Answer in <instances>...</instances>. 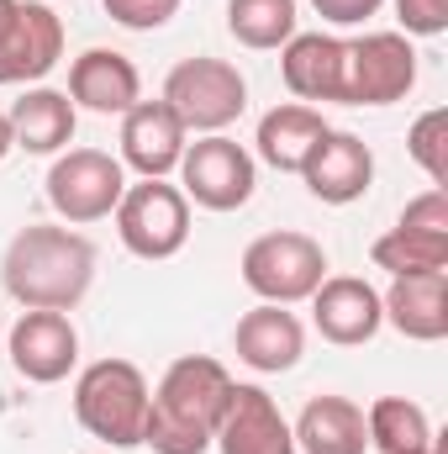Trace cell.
Masks as SVG:
<instances>
[{
    "mask_svg": "<svg viewBox=\"0 0 448 454\" xmlns=\"http://www.w3.org/2000/svg\"><path fill=\"white\" fill-rule=\"evenodd\" d=\"M0 286L27 312H74L96 286V243L74 227H21L0 254Z\"/></svg>",
    "mask_w": 448,
    "mask_h": 454,
    "instance_id": "obj_1",
    "label": "cell"
},
{
    "mask_svg": "<svg viewBox=\"0 0 448 454\" xmlns=\"http://www.w3.org/2000/svg\"><path fill=\"white\" fill-rule=\"evenodd\" d=\"M232 396V375L212 354H180L148 391L143 444L153 454H206Z\"/></svg>",
    "mask_w": 448,
    "mask_h": 454,
    "instance_id": "obj_2",
    "label": "cell"
},
{
    "mask_svg": "<svg viewBox=\"0 0 448 454\" xmlns=\"http://www.w3.org/2000/svg\"><path fill=\"white\" fill-rule=\"evenodd\" d=\"M148 375L132 359H96L74 380V418L90 439L112 450H137L148 423Z\"/></svg>",
    "mask_w": 448,
    "mask_h": 454,
    "instance_id": "obj_3",
    "label": "cell"
},
{
    "mask_svg": "<svg viewBox=\"0 0 448 454\" xmlns=\"http://www.w3.org/2000/svg\"><path fill=\"white\" fill-rule=\"evenodd\" d=\"M237 270H243V286L259 301L296 307V301H312V291L328 280V248L312 232L280 227V232H259L243 248Z\"/></svg>",
    "mask_w": 448,
    "mask_h": 454,
    "instance_id": "obj_4",
    "label": "cell"
},
{
    "mask_svg": "<svg viewBox=\"0 0 448 454\" xmlns=\"http://www.w3.org/2000/svg\"><path fill=\"white\" fill-rule=\"evenodd\" d=\"M169 112L180 116L185 132H227L237 116L248 112V80L237 64L227 59H180L164 80V96H158Z\"/></svg>",
    "mask_w": 448,
    "mask_h": 454,
    "instance_id": "obj_5",
    "label": "cell"
},
{
    "mask_svg": "<svg viewBox=\"0 0 448 454\" xmlns=\"http://www.w3.org/2000/svg\"><path fill=\"white\" fill-rule=\"evenodd\" d=\"M42 191H48V207L64 217V227H85L116 212V201L127 191V169L106 148H64L53 159Z\"/></svg>",
    "mask_w": 448,
    "mask_h": 454,
    "instance_id": "obj_6",
    "label": "cell"
},
{
    "mask_svg": "<svg viewBox=\"0 0 448 454\" xmlns=\"http://www.w3.org/2000/svg\"><path fill=\"white\" fill-rule=\"evenodd\" d=\"M112 217H116V232H121L127 254L153 259V264L174 259L190 243V201L169 180H137V185H127Z\"/></svg>",
    "mask_w": 448,
    "mask_h": 454,
    "instance_id": "obj_7",
    "label": "cell"
},
{
    "mask_svg": "<svg viewBox=\"0 0 448 454\" xmlns=\"http://www.w3.org/2000/svg\"><path fill=\"white\" fill-rule=\"evenodd\" d=\"M253 185H259V164L227 132H206V137L185 143V159H180L185 201H196L206 212H237L253 201Z\"/></svg>",
    "mask_w": 448,
    "mask_h": 454,
    "instance_id": "obj_8",
    "label": "cell"
},
{
    "mask_svg": "<svg viewBox=\"0 0 448 454\" xmlns=\"http://www.w3.org/2000/svg\"><path fill=\"white\" fill-rule=\"evenodd\" d=\"M417 85V48L406 32H364L348 43L343 106H396Z\"/></svg>",
    "mask_w": 448,
    "mask_h": 454,
    "instance_id": "obj_9",
    "label": "cell"
},
{
    "mask_svg": "<svg viewBox=\"0 0 448 454\" xmlns=\"http://www.w3.org/2000/svg\"><path fill=\"white\" fill-rule=\"evenodd\" d=\"M64 59V21L42 0H0V85H37Z\"/></svg>",
    "mask_w": 448,
    "mask_h": 454,
    "instance_id": "obj_10",
    "label": "cell"
},
{
    "mask_svg": "<svg viewBox=\"0 0 448 454\" xmlns=\"http://www.w3.org/2000/svg\"><path fill=\"white\" fill-rule=\"evenodd\" d=\"M11 370L32 386H58L80 364V333L69 312H21L5 333Z\"/></svg>",
    "mask_w": 448,
    "mask_h": 454,
    "instance_id": "obj_11",
    "label": "cell"
},
{
    "mask_svg": "<svg viewBox=\"0 0 448 454\" xmlns=\"http://www.w3.org/2000/svg\"><path fill=\"white\" fill-rule=\"evenodd\" d=\"M217 454H296V434L280 412V402L264 391V386H237L232 380V396H227V412L217 423Z\"/></svg>",
    "mask_w": 448,
    "mask_h": 454,
    "instance_id": "obj_12",
    "label": "cell"
},
{
    "mask_svg": "<svg viewBox=\"0 0 448 454\" xmlns=\"http://www.w3.org/2000/svg\"><path fill=\"white\" fill-rule=\"evenodd\" d=\"M301 180H306V191H312L322 207H353V201L375 185V153H369V143H364L359 132L328 127L322 143L306 153Z\"/></svg>",
    "mask_w": 448,
    "mask_h": 454,
    "instance_id": "obj_13",
    "label": "cell"
},
{
    "mask_svg": "<svg viewBox=\"0 0 448 454\" xmlns=\"http://www.w3.org/2000/svg\"><path fill=\"white\" fill-rule=\"evenodd\" d=\"M312 323L317 333L337 348H359L385 328V307H380V291L364 280V275H328L317 291H312Z\"/></svg>",
    "mask_w": 448,
    "mask_h": 454,
    "instance_id": "obj_14",
    "label": "cell"
},
{
    "mask_svg": "<svg viewBox=\"0 0 448 454\" xmlns=\"http://www.w3.org/2000/svg\"><path fill=\"white\" fill-rule=\"evenodd\" d=\"M343 74H348V43L333 32H296L280 48V80L301 106H343Z\"/></svg>",
    "mask_w": 448,
    "mask_h": 454,
    "instance_id": "obj_15",
    "label": "cell"
},
{
    "mask_svg": "<svg viewBox=\"0 0 448 454\" xmlns=\"http://www.w3.org/2000/svg\"><path fill=\"white\" fill-rule=\"evenodd\" d=\"M190 132L164 101H137L121 116V169H137L143 180H169L185 159Z\"/></svg>",
    "mask_w": 448,
    "mask_h": 454,
    "instance_id": "obj_16",
    "label": "cell"
},
{
    "mask_svg": "<svg viewBox=\"0 0 448 454\" xmlns=\"http://www.w3.org/2000/svg\"><path fill=\"white\" fill-rule=\"evenodd\" d=\"M232 348L248 370L259 375H280V370H296L301 354H306V328L290 307H274V301H259L253 312L237 317L232 328Z\"/></svg>",
    "mask_w": 448,
    "mask_h": 454,
    "instance_id": "obj_17",
    "label": "cell"
},
{
    "mask_svg": "<svg viewBox=\"0 0 448 454\" xmlns=\"http://www.w3.org/2000/svg\"><path fill=\"white\" fill-rule=\"evenodd\" d=\"M69 101L96 116H127L143 101V74L116 48H85L69 64Z\"/></svg>",
    "mask_w": 448,
    "mask_h": 454,
    "instance_id": "obj_18",
    "label": "cell"
},
{
    "mask_svg": "<svg viewBox=\"0 0 448 454\" xmlns=\"http://www.w3.org/2000/svg\"><path fill=\"white\" fill-rule=\"evenodd\" d=\"M385 323L412 343H438L448 339V270L428 275H396L390 291L380 296Z\"/></svg>",
    "mask_w": 448,
    "mask_h": 454,
    "instance_id": "obj_19",
    "label": "cell"
},
{
    "mask_svg": "<svg viewBox=\"0 0 448 454\" xmlns=\"http://www.w3.org/2000/svg\"><path fill=\"white\" fill-rule=\"evenodd\" d=\"M11 148H21V153H64L69 143H74V101H69V90H53V85H27L16 101H11Z\"/></svg>",
    "mask_w": 448,
    "mask_h": 454,
    "instance_id": "obj_20",
    "label": "cell"
},
{
    "mask_svg": "<svg viewBox=\"0 0 448 454\" xmlns=\"http://www.w3.org/2000/svg\"><path fill=\"white\" fill-rule=\"evenodd\" d=\"M322 132H328V116L317 112V106L285 101V106H274V112L259 116L253 148H259V159H264L269 169H280V175H301V164H306V153L322 143Z\"/></svg>",
    "mask_w": 448,
    "mask_h": 454,
    "instance_id": "obj_21",
    "label": "cell"
},
{
    "mask_svg": "<svg viewBox=\"0 0 448 454\" xmlns=\"http://www.w3.org/2000/svg\"><path fill=\"white\" fill-rule=\"evenodd\" d=\"M290 434H296V450L301 454H364L369 450L364 407L348 402V396H312Z\"/></svg>",
    "mask_w": 448,
    "mask_h": 454,
    "instance_id": "obj_22",
    "label": "cell"
},
{
    "mask_svg": "<svg viewBox=\"0 0 448 454\" xmlns=\"http://www.w3.org/2000/svg\"><path fill=\"white\" fill-rule=\"evenodd\" d=\"M364 428H369V450L380 454H422L433 450V423L417 402L406 396H380L364 407Z\"/></svg>",
    "mask_w": 448,
    "mask_h": 454,
    "instance_id": "obj_23",
    "label": "cell"
},
{
    "mask_svg": "<svg viewBox=\"0 0 448 454\" xmlns=\"http://www.w3.org/2000/svg\"><path fill=\"white\" fill-rule=\"evenodd\" d=\"M227 32L253 53H274L301 32V11L296 0H227Z\"/></svg>",
    "mask_w": 448,
    "mask_h": 454,
    "instance_id": "obj_24",
    "label": "cell"
},
{
    "mask_svg": "<svg viewBox=\"0 0 448 454\" xmlns=\"http://www.w3.org/2000/svg\"><path fill=\"white\" fill-rule=\"evenodd\" d=\"M375 270L396 275H428V270H448V238L444 232H412V227H390L369 243Z\"/></svg>",
    "mask_w": 448,
    "mask_h": 454,
    "instance_id": "obj_25",
    "label": "cell"
},
{
    "mask_svg": "<svg viewBox=\"0 0 448 454\" xmlns=\"http://www.w3.org/2000/svg\"><path fill=\"white\" fill-rule=\"evenodd\" d=\"M406 153L417 159V169L444 191L448 185V112L444 106H433V112H422L412 121V132H406Z\"/></svg>",
    "mask_w": 448,
    "mask_h": 454,
    "instance_id": "obj_26",
    "label": "cell"
},
{
    "mask_svg": "<svg viewBox=\"0 0 448 454\" xmlns=\"http://www.w3.org/2000/svg\"><path fill=\"white\" fill-rule=\"evenodd\" d=\"M106 16L127 32H158L180 16V0H101Z\"/></svg>",
    "mask_w": 448,
    "mask_h": 454,
    "instance_id": "obj_27",
    "label": "cell"
},
{
    "mask_svg": "<svg viewBox=\"0 0 448 454\" xmlns=\"http://www.w3.org/2000/svg\"><path fill=\"white\" fill-rule=\"evenodd\" d=\"M396 21L406 37H438L448 32V0H396Z\"/></svg>",
    "mask_w": 448,
    "mask_h": 454,
    "instance_id": "obj_28",
    "label": "cell"
},
{
    "mask_svg": "<svg viewBox=\"0 0 448 454\" xmlns=\"http://www.w3.org/2000/svg\"><path fill=\"white\" fill-rule=\"evenodd\" d=\"M396 227H412V232H444L448 238V191H428V196H417V201H406V212H401V223Z\"/></svg>",
    "mask_w": 448,
    "mask_h": 454,
    "instance_id": "obj_29",
    "label": "cell"
},
{
    "mask_svg": "<svg viewBox=\"0 0 448 454\" xmlns=\"http://www.w3.org/2000/svg\"><path fill=\"white\" fill-rule=\"evenodd\" d=\"M312 5H317V16L333 21V27H364L385 0H312Z\"/></svg>",
    "mask_w": 448,
    "mask_h": 454,
    "instance_id": "obj_30",
    "label": "cell"
},
{
    "mask_svg": "<svg viewBox=\"0 0 448 454\" xmlns=\"http://www.w3.org/2000/svg\"><path fill=\"white\" fill-rule=\"evenodd\" d=\"M5 153H11V121H5V112H0V164H5Z\"/></svg>",
    "mask_w": 448,
    "mask_h": 454,
    "instance_id": "obj_31",
    "label": "cell"
},
{
    "mask_svg": "<svg viewBox=\"0 0 448 454\" xmlns=\"http://www.w3.org/2000/svg\"><path fill=\"white\" fill-rule=\"evenodd\" d=\"M422 454H444V444H438V439H433V450H422Z\"/></svg>",
    "mask_w": 448,
    "mask_h": 454,
    "instance_id": "obj_32",
    "label": "cell"
},
{
    "mask_svg": "<svg viewBox=\"0 0 448 454\" xmlns=\"http://www.w3.org/2000/svg\"><path fill=\"white\" fill-rule=\"evenodd\" d=\"M0 333H5V317H0Z\"/></svg>",
    "mask_w": 448,
    "mask_h": 454,
    "instance_id": "obj_33",
    "label": "cell"
}]
</instances>
